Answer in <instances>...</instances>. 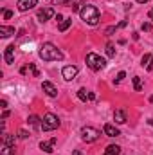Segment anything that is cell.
<instances>
[{
    "mask_svg": "<svg viewBox=\"0 0 153 155\" xmlns=\"http://www.w3.org/2000/svg\"><path fill=\"white\" fill-rule=\"evenodd\" d=\"M9 117V110H4V114H2V119H7Z\"/></svg>",
    "mask_w": 153,
    "mask_h": 155,
    "instance_id": "1f68e13d",
    "label": "cell"
},
{
    "mask_svg": "<svg viewBox=\"0 0 153 155\" xmlns=\"http://www.w3.org/2000/svg\"><path fill=\"white\" fill-rule=\"evenodd\" d=\"M79 16H81V20L85 22V24H88V25H97L99 24V9L96 7V5H90V4H86V5H83L81 7V11H79Z\"/></svg>",
    "mask_w": 153,
    "mask_h": 155,
    "instance_id": "7a4b0ae2",
    "label": "cell"
},
{
    "mask_svg": "<svg viewBox=\"0 0 153 155\" xmlns=\"http://www.w3.org/2000/svg\"><path fill=\"white\" fill-rule=\"evenodd\" d=\"M15 35V27H9V25H0V36L2 38H9Z\"/></svg>",
    "mask_w": 153,
    "mask_h": 155,
    "instance_id": "4fadbf2b",
    "label": "cell"
},
{
    "mask_svg": "<svg viewBox=\"0 0 153 155\" xmlns=\"http://www.w3.org/2000/svg\"><path fill=\"white\" fill-rule=\"evenodd\" d=\"M114 121L117 123V124L126 123V112H124V110H115L114 112Z\"/></svg>",
    "mask_w": 153,
    "mask_h": 155,
    "instance_id": "5bb4252c",
    "label": "cell"
},
{
    "mask_svg": "<svg viewBox=\"0 0 153 155\" xmlns=\"http://www.w3.org/2000/svg\"><path fill=\"white\" fill-rule=\"evenodd\" d=\"M52 16H54V9H52V7H43V9L38 11V20L40 22H47V20H50Z\"/></svg>",
    "mask_w": 153,
    "mask_h": 155,
    "instance_id": "9c48e42d",
    "label": "cell"
},
{
    "mask_svg": "<svg viewBox=\"0 0 153 155\" xmlns=\"http://www.w3.org/2000/svg\"><path fill=\"white\" fill-rule=\"evenodd\" d=\"M56 141H58L56 137H52L50 141H41V143H40V148H41V150H43L45 153H52V150H54V144H56Z\"/></svg>",
    "mask_w": 153,
    "mask_h": 155,
    "instance_id": "8fae6325",
    "label": "cell"
},
{
    "mask_svg": "<svg viewBox=\"0 0 153 155\" xmlns=\"http://www.w3.org/2000/svg\"><path fill=\"white\" fill-rule=\"evenodd\" d=\"M133 88H135L137 92L142 90V79H141L139 76H133Z\"/></svg>",
    "mask_w": 153,
    "mask_h": 155,
    "instance_id": "d6986e66",
    "label": "cell"
},
{
    "mask_svg": "<svg viewBox=\"0 0 153 155\" xmlns=\"http://www.w3.org/2000/svg\"><path fill=\"white\" fill-rule=\"evenodd\" d=\"M4 61L7 65H11L15 61V45H7L5 51H4Z\"/></svg>",
    "mask_w": 153,
    "mask_h": 155,
    "instance_id": "30bf717a",
    "label": "cell"
},
{
    "mask_svg": "<svg viewBox=\"0 0 153 155\" xmlns=\"http://www.w3.org/2000/svg\"><path fill=\"white\" fill-rule=\"evenodd\" d=\"M29 69H31V72H33V74H34L36 78L40 76V71L36 69V65H34V63H29Z\"/></svg>",
    "mask_w": 153,
    "mask_h": 155,
    "instance_id": "cb8c5ba5",
    "label": "cell"
},
{
    "mask_svg": "<svg viewBox=\"0 0 153 155\" xmlns=\"http://www.w3.org/2000/svg\"><path fill=\"white\" fill-rule=\"evenodd\" d=\"M41 90H43L49 97H56V96H58V88H56L50 81H43V83H41Z\"/></svg>",
    "mask_w": 153,
    "mask_h": 155,
    "instance_id": "ba28073f",
    "label": "cell"
},
{
    "mask_svg": "<svg viewBox=\"0 0 153 155\" xmlns=\"http://www.w3.org/2000/svg\"><path fill=\"white\" fill-rule=\"evenodd\" d=\"M146 71H153V56H151V60L148 61V65H146Z\"/></svg>",
    "mask_w": 153,
    "mask_h": 155,
    "instance_id": "f1b7e54d",
    "label": "cell"
},
{
    "mask_svg": "<svg viewBox=\"0 0 153 155\" xmlns=\"http://www.w3.org/2000/svg\"><path fill=\"white\" fill-rule=\"evenodd\" d=\"M151 56H153V54H144V56H142V60H141V63H142V67H146V65H148V61L151 60Z\"/></svg>",
    "mask_w": 153,
    "mask_h": 155,
    "instance_id": "603a6c76",
    "label": "cell"
},
{
    "mask_svg": "<svg viewBox=\"0 0 153 155\" xmlns=\"http://www.w3.org/2000/svg\"><path fill=\"white\" fill-rule=\"evenodd\" d=\"M60 119H58V116H54V114H45L43 116V119H41V130L43 132H50V130H56V128H60Z\"/></svg>",
    "mask_w": 153,
    "mask_h": 155,
    "instance_id": "277c9868",
    "label": "cell"
},
{
    "mask_svg": "<svg viewBox=\"0 0 153 155\" xmlns=\"http://www.w3.org/2000/svg\"><path fill=\"white\" fill-rule=\"evenodd\" d=\"M36 4H38V0H18V2H16V7H18V11L25 13V11L33 9Z\"/></svg>",
    "mask_w": 153,
    "mask_h": 155,
    "instance_id": "52a82bcc",
    "label": "cell"
},
{
    "mask_svg": "<svg viewBox=\"0 0 153 155\" xmlns=\"http://www.w3.org/2000/svg\"><path fill=\"white\" fill-rule=\"evenodd\" d=\"M103 132H105V135H108V137H117V135H121V132H119V128H115V124H105V126H103Z\"/></svg>",
    "mask_w": 153,
    "mask_h": 155,
    "instance_id": "7c38bea8",
    "label": "cell"
},
{
    "mask_svg": "<svg viewBox=\"0 0 153 155\" xmlns=\"http://www.w3.org/2000/svg\"><path fill=\"white\" fill-rule=\"evenodd\" d=\"M124 78H126V72H122V71H121V72L117 74V78H115V83H119V81H122Z\"/></svg>",
    "mask_w": 153,
    "mask_h": 155,
    "instance_id": "484cf974",
    "label": "cell"
},
{
    "mask_svg": "<svg viewBox=\"0 0 153 155\" xmlns=\"http://www.w3.org/2000/svg\"><path fill=\"white\" fill-rule=\"evenodd\" d=\"M115 31H117V25H112V27H108V29H106V36H112Z\"/></svg>",
    "mask_w": 153,
    "mask_h": 155,
    "instance_id": "d4e9b609",
    "label": "cell"
},
{
    "mask_svg": "<svg viewBox=\"0 0 153 155\" xmlns=\"http://www.w3.org/2000/svg\"><path fill=\"white\" fill-rule=\"evenodd\" d=\"M4 143L9 144V146H15V135H7V134H4Z\"/></svg>",
    "mask_w": 153,
    "mask_h": 155,
    "instance_id": "ffe728a7",
    "label": "cell"
},
{
    "mask_svg": "<svg viewBox=\"0 0 153 155\" xmlns=\"http://www.w3.org/2000/svg\"><path fill=\"white\" fill-rule=\"evenodd\" d=\"M0 107H2V108H5V107H7V101H5V99H2V101H0Z\"/></svg>",
    "mask_w": 153,
    "mask_h": 155,
    "instance_id": "d6a6232c",
    "label": "cell"
},
{
    "mask_svg": "<svg viewBox=\"0 0 153 155\" xmlns=\"http://www.w3.org/2000/svg\"><path fill=\"white\" fill-rule=\"evenodd\" d=\"M148 18H150V20H151V22H153V7H151V9H150V13H148Z\"/></svg>",
    "mask_w": 153,
    "mask_h": 155,
    "instance_id": "836d02e7",
    "label": "cell"
},
{
    "mask_svg": "<svg viewBox=\"0 0 153 155\" xmlns=\"http://www.w3.org/2000/svg\"><path fill=\"white\" fill-rule=\"evenodd\" d=\"M150 101H151V103H153V96H151V97H150Z\"/></svg>",
    "mask_w": 153,
    "mask_h": 155,
    "instance_id": "74e56055",
    "label": "cell"
},
{
    "mask_svg": "<svg viewBox=\"0 0 153 155\" xmlns=\"http://www.w3.org/2000/svg\"><path fill=\"white\" fill-rule=\"evenodd\" d=\"M88 96H90V92H88L86 88H79V90H77V97H79L81 101H86Z\"/></svg>",
    "mask_w": 153,
    "mask_h": 155,
    "instance_id": "ac0fdd59",
    "label": "cell"
},
{
    "mask_svg": "<svg viewBox=\"0 0 153 155\" xmlns=\"http://www.w3.org/2000/svg\"><path fill=\"white\" fill-rule=\"evenodd\" d=\"M72 155H83V152H81V150H74V153Z\"/></svg>",
    "mask_w": 153,
    "mask_h": 155,
    "instance_id": "d590c367",
    "label": "cell"
},
{
    "mask_svg": "<svg viewBox=\"0 0 153 155\" xmlns=\"http://www.w3.org/2000/svg\"><path fill=\"white\" fill-rule=\"evenodd\" d=\"M150 29H151V24H148V22L142 24V31H150Z\"/></svg>",
    "mask_w": 153,
    "mask_h": 155,
    "instance_id": "f546056e",
    "label": "cell"
},
{
    "mask_svg": "<svg viewBox=\"0 0 153 155\" xmlns=\"http://www.w3.org/2000/svg\"><path fill=\"white\" fill-rule=\"evenodd\" d=\"M106 54H108L110 58H114L115 56V47L112 45V43H106Z\"/></svg>",
    "mask_w": 153,
    "mask_h": 155,
    "instance_id": "44dd1931",
    "label": "cell"
},
{
    "mask_svg": "<svg viewBox=\"0 0 153 155\" xmlns=\"http://www.w3.org/2000/svg\"><path fill=\"white\" fill-rule=\"evenodd\" d=\"M27 123H29L31 126H36V124L40 123V117H38V116H31L29 119H27Z\"/></svg>",
    "mask_w": 153,
    "mask_h": 155,
    "instance_id": "7402d4cb",
    "label": "cell"
},
{
    "mask_svg": "<svg viewBox=\"0 0 153 155\" xmlns=\"http://www.w3.org/2000/svg\"><path fill=\"white\" fill-rule=\"evenodd\" d=\"M0 155H15V146H9V144L2 143V146H0Z\"/></svg>",
    "mask_w": 153,
    "mask_h": 155,
    "instance_id": "9a60e30c",
    "label": "cell"
},
{
    "mask_svg": "<svg viewBox=\"0 0 153 155\" xmlns=\"http://www.w3.org/2000/svg\"><path fill=\"white\" fill-rule=\"evenodd\" d=\"M70 25H72V18H65V20H63V22H61V24L58 25V29H60L61 33H65V31H67V29H69Z\"/></svg>",
    "mask_w": 153,
    "mask_h": 155,
    "instance_id": "e0dca14e",
    "label": "cell"
},
{
    "mask_svg": "<svg viewBox=\"0 0 153 155\" xmlns=\"http://www.w3.org/2000/svg\"><path fill=\"white\" fill-rule=\"evenodd\" d=\"M148 0H137V4H146Z\"/></svg>",
    "mask_w": 153,
    "mask_h": 155,
    "instance_id": "8d00e7d4",
    "label": "cell"
},
{
    "mask_svg": "<svg viewBox=\"0 0 153 155\" xmlns=\"http://www.w3.org/2000/svg\"><path fill=\"white\" fill-rule=\"evenodd\" d=\"M77 72H79V71H77V67H74V65H65V67H63V71H61V76L65 78L67 81H72V79L77 76Z\"/></svg>",
    "mask_w": 153,
    "mask_h": 155,
    "instance_id": "8992f818",
    "label": "cell"
},
{
    "mask_svg": "<svg viewBox=\"0 0 153 155\" xmlns=\"http://www.w3.org/2000/svg\"><path fill=\"white\" fill-rule=\"evenodd\" d=\"M11 16H13V11H9V9H4V18H5V20H9Z\"/></svg>",
    "mask_w": 153,
    "mask_h": 155,
    "instance_id": "4316f807",
    "label": "cell"
},
{
    "mask_svg": "<svg viewBox=\"0 0 153 155\" xmlns=\"http://www.w3.org/2000/svg\"><path fill=\"white\" fill-rule=\"evenodd\" d=\"M18 137H20V139H27V137H29V134H27L25 130H20V132H18Z\"/></svg>",
    "mask_w": 153,
    "mask_h": 155,
    "instance_id": "83f0119b",
    "label": "cell"
},
{
    "mask_svg": "<svg viewBox=\"0 0 153 155\" xmlns=\"http://www.w3.org/2000/svg\"><path fill=\"white\" fill-rule=\"evenodd\" d=\"M70 7H72V11H81V9H79V5H77L76 2H74V4H72Z\"/></svg>",
    "mask_w": 153,
    "mask_h": 155,
    "instance_id": "4dcf8cb0",
    "label": "cell"
},
{
    "mask_svg": "<svg viewBox=\"0 0 153 155\" xmlns=\"http://www.w3.org/2000/svg\"><path fill=\"white\" fill-rule=\"evenodd\" d=\"M86 65H88L92 71H101V69L106 67V60H105L103 56L96 54V52H88V54H86Z\"/></svg>",
    "mask_w": 153,
    "mask_h": 155,
    "instance_id": "3957f363",
    "label": "cell"
},
{
    "mask_svg": "<svg viewBox=\"0 0 153 155\" xmlns=\"http://www.w3.org/2000/svg\"><path fill=\"white\" fill-rule=\"evenodd\" d=\"M38 54L43 61H60V60H63V52H61L54 43H50V41H45V43L40 47Z\"/></svg>",
    "mask_w": 153,
    "mask_h": 155,
    "instance_id": "6da1fadb",
    "label": "cell"
},
{
    "mask_svg": "<svg viewBox=\"0 0 153 155\" xmlns=\"http://www.w3.org/2000/svg\"><path fill=\"white\" fill-rule=\"evenodd\" d=\"M79 134H81V139L85 143H96L99 139V135H101V132L97 128H94V126H83Z\"/></svg>",
    "mask_w": 153,
    "mask_h": 155,
    "instance_id": "5b68a950",
    "label": "cell"
},
{
    "mask_svg": "<svg viewBox=\"0 0 153 155\" xmlns=\"http://www.w3.org/2000/svg\"><path fill=\"white\" fill-rule=\"evenodd\" d=\"M119 153H121V146H117V144H110L105 150V155H119Z\"/></svg>",
    "mask_w": 153,
    "mask_h": 155,
    "instance_id": "2e32d148",
    "label": "cell"
},
{
    "mask_svg": "<svg viewBox=\"0 0 153 155\" xmlns=\"http://www.w3.org/2000/svg\"><path fill=\"white\" fill-rule=\"evenodd\" d=\"M88 99H90V101H94V99H96V94H94V92H90V96H88Z\"/></svg>",
    "mask_w": 153,
    "mask_h": 155,
    "instance_id": "e575fe53",
    "label": "cell"
}]
</instances>
